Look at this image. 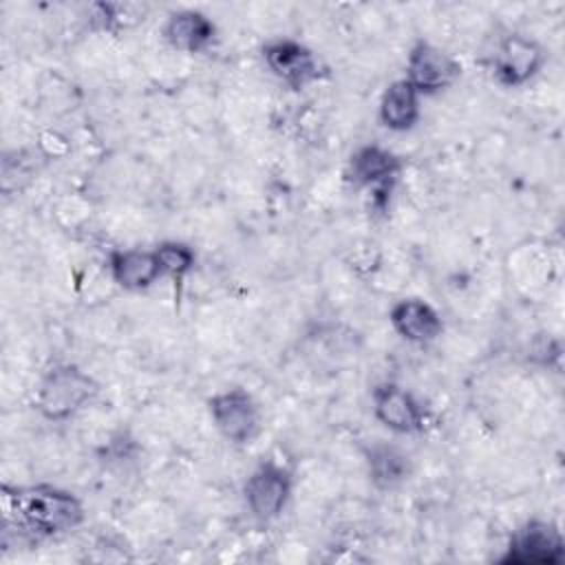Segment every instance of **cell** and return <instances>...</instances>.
<instances>
[{
    "mask_svg": "<svg viewBox=\"0 0 565 565\" xmlns=\"http://www.w3.org/2000/svg\"><path fill=\"white\" fill-rule=\"evenodd\" d=\"M263 60L271 75L294 90L313 84L322 75L320 60L313 55V51L289 38L267 42L263 46Z\"/></svg>",
    "mask_w": 565,
    "mask_h": 565,
    "instance_id": "9",
    "label": "cell"
},
{
    "mask_svg": "<svg viewBox=\"0 0 565 565\" xmlns=\"http://www.w3.org/2000/svg\"><path fill=\"white\" fill-rule=\"evenodd\" d=\"M545 49L523 35V33H505L492 53V73L499 84L516 88L527 84L545 64Z\"/></svg>",
    "mask_w": 565,
    "mask_h": 565,
    "instance_id": "7",
    "label": "cell"
},
{
    "mask_svg": "<svg viewBox=\"0 0 565 565\" xmlns=\"http://www.w3.org/2000/svg\"><path fill=\"white\" fill-rule=\"evenodd\" d=\"M565 556V541L561 530L541 519H532L514 530L505 554L499 558L503 565H556Z\"/></svg>",
    "mask_w": 565,
    "mask_h": 565,
    "instance_id": "4",
    "label": "cell"
},
{
    "mask_svg": "<svg viewBox=\"0 0 565 565\" xmlns=\"http://www.w3.org/2000/svg\"><path fill=\"white\" fill-rule=\"evenodd\" d=\"M366 466L373 486H377L380 490H393L411 475L408 455L386 441H375L366 448Z\"/></svg>",
    "mask_w": 565,
    "mask_h": 565,
    "instance_id": "15",
    "label": "cell"
},
{
    "mask_svg": "<svg viewBox=\"0 0 565 565\" xmlns=\"http://www.w3.org/2000/svg\"><path fill=\"white\" fill-rule=\"evenodd\" d=\"M113 280L126 291H143L161 276L154 249H115L108 258Z\"/></svg>",
    "mask_w": 565,
    "mask_h": 565,
    "instance_id": "13",
    "label": "cell"
},
{
    "mask_svg": "<svg viewBox=\"0 0 565 565\" xmlns=\"http://www.w3.org/2000/svg\"><path fill=\"white\" fill-rule=\"evenodd\" d=\"M2 503L7 523L31 539L60 536L73 532L84 521L82 501L73 492L51 483L4 486Z\"/></svg>",
    "mask_w": 565,
    "mask_h": 565,
    "instance_id": "1",
    "label": "cell"
},
{
    "mask_svg": "<svg viewBox=\"0 0 565 565\" xmlns=\"http://www.w3.org/2000/svg\"><path fill=\"white\" fill-rule=\"evenodd\" d=\"M143 15V9L137 4H119V2H97L93 4V18L106 31H119L135 24Z\"/></svg>",
    "mask_w": 565,
    "mask_h": 565,
    "instance_id": "17",
    "label": "cell"
},
{
    "mask_svg": "<svg viewBox=\"0 0 565 565\" xmlns=\"http://www.w3.org/2000/svg\"><path fill=\"white\" fill-rule=\"evenodd\" d=\"M461 75V64L444 49L430 42H417L406 57V82L419 95L446 90Z\"/></svg>",
    "mask_w": 565,
    "mask_h": 565,
    "instance_id": "8",
    "label": "cell"
},
{
    "mask_svg": "<svg viewBox=\"0 0 565 565\" xmlns=\"http://www.w3.org/2000/svg\"><path fill=\"white\" fill-rule=\"evenodd\" d=\"M419 119V93L402 77L391 82L380 99V121L393 132L411 130Z\"/></svg>",
    "mask_w": 565,
    "mask_h": 565,
    "instance_id": "14",
    "label": "cell"
},
{
    "mask_svg": "<svg viewBox=\"0 0 565 565\" xmlns=\"http://www.w3.org/2000/svg\"><path fill=\"white\" fill-rule=\"evenodd\" d=\"M291 490V472L276 461H263L252 470V475L243 483V499L247 510L258 521H274L287 508Z\"/></svg>",
    "mask_w": 565,
    "mask_h": 565,
    "instance_id": "5",
    "label": "cell"
},
{
    "mask_svg": "<svg viewBox=\"0 0 565 565\" xmlns=\"http://www.w3.org/2000/svg\"><path fill=\"white\" fill-rule=\"evenodd\" d=\"M399 172L402 159L377 143H366L358 148L347 166V179L355 188H371L373 205L380 212L388 207V199Z\"/></svg>",
    "mask_w": 565,
    "mask_h": 565,
    "instance_id": "3",
    "label": "cell"
},
{
    "mask_svg": "<svg viewBox=\"0 0 565 565\" xmlns=\"http://www.w3.org/2000/svg\"><path fill=\"white\" fill-rule=\"evenodd\" d=\"M154 256L161 267V276L172 278L174 282H181L194 267V249L179 241H163L154 247Z\"/></svg>",
    "mask_w": 565,
    "mask_h": 565,
    "instance_id": "16",
    "label": "cell"
},
{
    "mask_svg": "<svg viewBox=\"0 0 565 565\" xmlns=\"http://www.w3.org/2000/svg\"><path fill=\"white\" fill-rule=\"evenodd\" d=\"M99 393V384L77 364H55L35 388V408L44 419L62 422L79 413Z\"/></svg>",
    "mask_w": 565,
    "mask_h": 565,
    "instance_id": "2",
    "label": "cell"
},
{
    "mask_svg": "<svg viewBox=\"0 0 565 565\" xmlns=\"http://www.w3.org/2000/svg\"><path fill=\"white\" fill-rule=\"evenodd\" d=\"M391 327L413 344H428L444 331L441 316L422 298H402L388 311Z\"/></svg>",
    "mask_w": 565,
    "mask_h": 565,
    "instance_id": "11",
    "label": "cell"
},
{
    "mask_svg": "<svg viewBox=\"0 0 565 565\" xmlns=\"http://www.w3.org/2000/svg\"><path fill=\"white\" fill-rule=\"evenodd\" d=\"M210 417L216 430L232 444H249L260 428V411L254 397L243 388H227L207 399Z\"/></svg>",
    "mask_w": 565,
    "mask_h": 565,
    "instance_id": "6",
    "label": "cell"
},
{
    "mask_svg": "<svg viewBox=\"0 0 565 565\" xmlns=\"http://www.w3.org/2000/svg\"><path fill=\"white\" fill-rule=\"evenodd\" d=\"M163 38L177 51L203 53L212 46L216 26L205 13L196 9H181L168 15L163 24Z\"/></svg>",
    "mask_w": 565,
    "mask_h": 565,
    "instance_id": "12",
    "label": "cell"
},
{
    "mask_svg": "<svg viewBox=\"0 0 565 565\" xmlns=\"http://www.w3.org/2000/svg\"><path fill=\"white\" fill-rule=\"evenodd\" d=\"M373 415L397 435H415L426 428V411L411 391L395 382H380L373 393Z\"/></svg>",
    "mask_w": 565,
    "mask_h": 565,
    "instance_id": "10",
    "label": "cell"
}]
</instances>
